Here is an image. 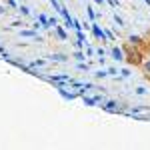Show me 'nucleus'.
Returning a JSON list of instances; mask_svg holds the SVG:
<instances>
[{"label": "nucleus", "instance_id": "obj_1", "mask_svg": "<svg viewBox=\"0 0 150 150\" xmlns=\"http://www.w3.org/2000/svg\"><path fill=\"white\" fill-rule=\"evenodd\" d=\"M124 54H126V62L132 64V66H142L144 56H146V52L140 46H132V44H128V42L124 44Z\"/></svg>", "mask_w": 150, "mask_h": 150}, {"label": "nucleus", "instance_id": "obj_2", "mask_svg": "<svg viewBox=\"0 0 150 150\" xmlns=\"http://www.w3.org/2000/svg\"><path fill=\"white\" fill-rule=\"evenodd\" d=\"M48 82H52L54 86L58 84H62V86H70V82H72V76L70 74H64V72H60V74H50V76H44Z\"/></svg>", "mask_w": 150, "mask_h": 150}, {"label": "nucleus", "instance_id": "obj_3", "mask_svg": "<svg viewBox=\"0 0 150 150\" xmlns=\"http://www.w3.org/2000/svg\"><path fill=\"white\" fill-rule=\"evenodd\" d=\"M106 98H104V94H82V102H84V106H98V104H102Z\"/></svg>", "mask_w": 150, "mask_h": 150}, {"label": "nucleus", "instance_id": "obj_4", "mask_svg": "<svg viewBox=\"0 0 150 150\" xmlns=\"http://www.w3.org/2000/svg\"><path fill=\"white\" fill-rule=\"evenodd\" d=\"M90 30H92V34H94V38H96V40H102V44H104V42H108L106 30H104V28H100V26H98L96 22L90 24Z\"/></svg>", "mask_w": 150, "mask_h": 150}, {"label": "nucleus", "instance_id": "obj_5", "mask_svg": "<svg viewBox=\"0 0 150 150\" xmlns=\"http://www.w3.org/2000/svg\"><path fill=\"white\" fill-rule=\"evenodd\" d=\"M110 56L116 62H124L126 60V54H124V46H112L110 48Z\"/></svg>", "mask_w": 150, "mask_h": 150}, {"label": "nucleus", "instance_id": "obj_6", "mask_svg": "<svg viewBox=\"0 0 150 150\" xmlns=\"http://www.w3.org/2000/svg\"><path fill=\"white\" fill-rule=\"evenodd\" d=\"M46 64H48V60H46V58H38V60H32V62L28 64L26 72H30V70H40V68H44Z\"/></svg>", "mask_w": 150, "mask_h": 150}, {"label": "nucleus", "instance_id": "obj_7", "mask_svg": "<svg viewBox=\"0 0 150 150\" xmlns=\"http://www.w3.org/2000/svg\"><path fill=\"white\" fill-rule=\"evenodd\" d=\"M100 106H102L104 110H108V112H120V106H118L116 100H104Z\"/></svg>", "mask_w": 150, "mask_h": 150}, {"label": "nucleus", "instance_id": "obj_8", "mask_svg": "<svg viewBox=\"0 0 150 150\" xmlns=\"http://www.w3.org/2000/svg\"><path fill=\"white\" fill-rule=\"evenodd\" d=\"M20 36H22V38H32V40H38V42L42 40V38L38 36V32H36V30H22V32H20Z\"/></svg>", "mask_w": 150, "mask_h": 150}, {"label": "nucleus", "instance_id": "obj_9", "mask_svg": "<svg viewBox=\"0 0 150 150\" xmlns=\"http://www.w3.org/2000/svg\"><path fill=\"white\" fill-rule=\"evenodd\" d=\"M140 68L144 70V74H148V76H150V48L146 50V56H144V62H142Z\"/></svg>", "mask_w": 150, "mask_h": 150}, {"label": "nucleus", "instance_id": "obj_10", "mask_svg": "<svg viewBox=\"0 0 150 150\" xmlns=\"http://www.w3.org/2000/svg\"><path fill=\"white\" fill-rule=\"evenodd\" d=\"M54 32H56L58 40H62V42H66V40H68V34L62 30V26H58V24H56V26H54Z\"/></svg>", "mask_w": 150, "mask_h": 150}, {"label": "nucleus", "instance_id": "obj_11", "mask_svg": "<svg viewBox=\"0 0 150 150\" xmlns=\"http://www.w3.org/2000/svg\"><path fill=\"white\" fill-rule=\"evenodd\" d=\"M72 58H74V60H78V62H82V60H86V52H82L80 48H76V50H74V52H72Z\"/></svg>", "mask_w": 150, "mask_h": 150}, {"label": "nucleus", "instance_id": "obj_12", "mask_svg": "<svg viewBox=\"0 0 150 150\" xmlns=\"http://www.w3.org/2000/svg\"><path fill=\"white\" fill-rule=\"evenodd\" d=\"M68 58L70 56H66V54H52L50 60H52V62H68Z\"/></svg>", "mask_w": 150, "mask_h": 150}, {"label": "nucleus", "instance_id": "obj_13", "mask_svg": "<svg viewBox=\"0 0 150 150\" xmlns=\"http://www.w3.org/2000/svg\"><path fill=\"white\" fill-rule=\"evenodd\" d=\"M38 22H40L42 28H52V26H50V20H48L44 14H38Z\"/></svg>", "mask_w": 150, "mask_h": 150}, {"label": "nucleus", "instance_id": "obj_14", "mask_svg": "<svg viewBox=\"0 0 150 150\" xmlns=\"http://www.w3.org/2000/svg\"><path fill=\"white\" fill-rule=\"evenodd\" d=\"M84 52H86V56L88 58H92V56H96V48H92L88 42H86V46H84Z\"/></svg>", "mask_w": 150, "mask_h": 150}, {"label": "nucleus", "instance_id": "obj_15", "mask_svg": "<svg viewBox=\"0 0 150 150\" xmlns=\"http://www.w3.org/2000/svg\"><path fill=\"white\" fill-rule=\"evenodd\" d=\"M76 68H78V70H82V72H86V70H90V62L82 60V62H78V64H76Z\"/></svg>", "mask_w": 150, "mask_h": 150}, {"label": "nucleus", "instance_id": "obj_16", "mask_svg": "<svg viewBox=\"0 0 150 150\" xmlns=\"http://www.w3.org/2000/svg\"><path fill=\"white\" fill-rule=\"evenodd\" d=\"M106 76H108V70H96V72H94V78H98V80H102V78H106Z\"/></svg>", "mask_w": 150, "mask_h": 150}, {"label": "nucleus", "instance_id": "obj_17", "mask_svg": "<svg viewBox=\"0 0 150 150\" xmlns=\"http://www.w3.org/2000/svg\"><path fill=\"white\" fill-rule=\"evenodd\" d=\"M134 94L144 96V94H148V88H144V86H136V88H134Z\"/></svg>", "mask_w": 150, "mask_h": 150}, {"label": "nucleus", "instance_id": "obj_18", "mask_svg": "<svg viewBox=\"0 0 150 150\" xmlns=\"http://www.w3.org/2000/svg\"><path fill=\"white\" fill-rule=\"evenodd\" d=\"M106 54H108L106 48H96V56H98V58H106Z\"/></svg>", "mask_w": 150, "mask_h": 150}, {"label": "nucleus", "instance_id": "obj_19", "mask_svg": "<svg viewBox=\"0 0 150 150\" xmlns=\"http://www.w3.org/2000/svg\"><path fill=\"white\" fill-rule=\"evenodd\" d=\"M76 40H78V42H84V44H86V34H84L82 30H78V32H76Z\"/></svg>", "mask_w": 150, "mask_h": 150}, {"label": "nucleus", "instance_id": "obj_20", "mask_svg": "<svg viewBox=\"0 0 150 150\" xmlns=\"http://www.w3.org/2000/svg\"><path fill=\"white\" fill-rule=\"evenodd\" d=\"M120 76H122V78H130V76H132L130 68H122V70H120Z\"/></svg>", "mask_w": 150, "mask_h": 150}, {"label": "nucleus", "instance_id": "obj_21", "mask_svg": "<svg viewBox=\"0 0 150 150\" xmlns=\"http://www.w3.org/2000/svg\"><path fill=\"white\" fill-rule=\"evenodd\" d=\"M86 10H88V16H90V18L94 20V18H96V12H94V8H92V6H88Z\"/></svg>", "mask_w": 150, "mask_h": 150}, {"label": "nucleus", "instance_id": "obj_22", "mask_svg": "<svg viewBox=\"0 0 150 150\" xmlns=\"http://www.w3.org/2000/svg\"><path fill=\"white\" fill-rule=\"evenodd\" d=\"M116 74H118V68L110 66V68H108V76H116Z\"/></svg>", "mask_w": 150, "mask_h": 150}, {"label": "nucleus", "instance_id": "obj_23", "mask_svg": "<svg viewBox=\"0 0 150 150\" xmlns=\"http://www.w3.org/2000/svg\"><path fill=\"white\" fill-rule=\"evenodd\" d=\"M114 20H116V24H118V26H124V20H122L118 14H114Z\"/></svg>", "mask_w": 150, "mask_h": 150}, {"label": "nucleus", "instance_id": "obj_24", "mask_svg": "<svg viewBox=\"0 0 150 150\" xmlns=\"http://www.w3.org/2000/svg\"><path fill=\"white\" fill-rule=\"evenodd\" d=\"M18 10L22 12L24 16H28V14H30V10H28V8H26V6H20V8H18Z\"/></svg>", "mask_w": 150, "mask_h": 150}, {"label": "nucleus", "instance_id": "obj_25", "mask_svg": "<svg viewBox=\"0 0 150 150\" xmlns=\"http://www.w3.org/2000/svg\"><path fill=\"white\" fill-rule=\"evenodd\" d=\"M96 2H98V4H102V2H104V0H96Z\"/></svg>", "mask_w": 150, "mask_h": 150}, {"label": "nucleus", "instance_id": "obj_26", "mask_svg": "<svg viewBox=\"0 0 150 150\" xmlns=\"http://www.w3.org/2000/svg\"><path fill=\"white\" fill-rule=\"evenodd\" d=\"M146 2H148V4H150V0H146Z\"/></svg>", "mask_w": 150, "mask_h": 150}]
</instances>
